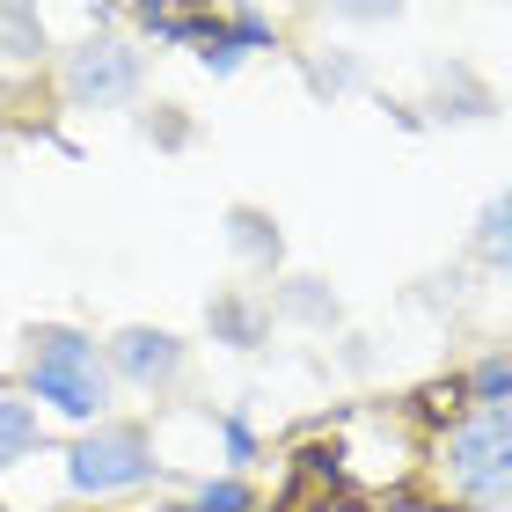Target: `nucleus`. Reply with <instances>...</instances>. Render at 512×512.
<instances>
[{
	"label": "nucleus",
	"mask_w": 512,
	"mask_h": 512,
	"mask_svg": "<svg viewBox=\"0 0 512 512\" xmlns=\"http://www.w3.org/2000/svg\"><path fill=\"white\" fill-rule=\"evenodd\" d=\"M213 322H220V330L235 337V344H249V337H256V308H249V300H220Z\"/></svg>",
	"instance_id": "9b49d317"
},
{
	"label": "nucleus",
	"mask_w": 512,
	"mask_h": 512,
	"mask_svg": "<svg viewBox=\"0 0 512 512\" xmlns=\"http://www.w3.org/2000/svg\"><path fill=\"white\" fill-rule=\"evenodd\" d=\"M469 388H476L491 410H505V403H512V359H483L476 374H469Z\"/></svg>",
	"instance_id": "9d476101"
},
{
	"label": "nucleus",
	"mask_w": 512,
	"mask_h": 512,
	"mask_svg": "<svg viewBox=\"0 0 512 512\" xmlns=\"http://www.w3.org/2000/svg\"><path fill=\"white\" fill-rule=\"evenodd\" d=\"M30 439H37V417L22 410V403H8V395H0V469H8V461H15L22 447H30Z\"/></svg>",
	"instance_id": "0eeeda50"
},
{
	"label": "nucleus",
	"mask_w": 512,
	"mask_h": 512,
	"mask_svg": "<svg viewBox=\"0 0 512 512\" xmlns=\"http://www.w3.org/2000/svg\"><path fill=\"white\" fill-rule=\"evenodd\" d=\"M37 352H30V388H37V403H52L66 417H96L103 410V359H96V344L74 337V330H37L30 337Z\"/></svg>",
	"instance_id": "f257e3e1"
},
{
	"label": "nucleus",
	"mask_w": 512,
	"mask_h": 512,
	"mask_svg": "<svg viewBox=\"0 0 512 512\" xmlns=\"http://www.w3.org/2000/svg\"><path fill=\"white\" fill-rule=\"evenodd\" d=\"M37 44H44V22L30 15V8H0V52H37Z\"/></svg>",
	"instance_id": "6e6552de"
},
{
	"label": "nucleus",
	"mask_w": 512,
	"mask_h": 512,
	"mask_svg": "<svg viewBox=\"0 0 512 512\" xmlns=\"http://www.w3.org/2000/svg\"><path fill=\"white\" fill-rule=\"evenodd\" d=\"M483 256H491L498 271H512V191L483 213Z\"/></svg>",
	"instance_id": "423d86ee"
},
{
	"label": "nucleus",
	"mask_w": 512,
	"mask_h": 512,
	"mask_svg": "<svg viewBox=\"0 0 512 512\" xmlns=\"http://www.w3.org/2000/svg\"><path fill=\"white\" fill-rule=\"evenodd\" d=\"M198 512H249V491H242V483H205Z\"/></svg>",
	"instance_id": "f8f14e48"
},
{
	"label": "nucleus",
	"mask_w": 512,
	"mask_h": 512,
	"mask_svg": "<svg viewBox=\"0 0 512 512\" xmlns=\"http://www.w3.org/2000/svg\"><path fill=\"white\" fill-rule=\"evenodd\" d=\"M191 30L213 44V52H205L213 66H235V52H227V37H220V22H191ZM235 37H242V44H264V22H256V15H235Z\"/></svg>",
	"instance_id": "1a4fd4ad"
},
{
	"label": "nucleus",
	"mask_w": 512,
	"mask_h": 512,
	"mask_svg": "<svg viewBox=\"0 0 512 512\" xmlns=\"http://www.w3.org/2000/svg\"><path fill=\"white\" fill-rule=\"evenodd\" d=\"M447 469H454L461 491L483 498V505L512 491V403L505 410H483V417H469V425L454 432Z\"/></svg>",
	"instance_id": "f03ea898"
},
{
	"label": "nucleus",
	"mask_w": 512,
	"mask_h": 512,
	"mask_svg": "<svg viewBox=\"0 0 512 512\" xmlns=\"http://www.w3.org/2000/svg\"><path fill=\"white\" fill-rule=\"evenodd\" d=\"M74 491H132V483H147L154 476V447H147V432L139 425H103V432H88L81 447H74Z\"/></svg>",
	"instance_id": "7ed1b4c3"
},
{
	"label": "nucleus",
	"mask_w": 512,
	"mask_h": 512,
	"mask_svg": "<svg viewBox=\"0 0 512 512\" xmlns=\"http://www.w3.org/2000/svg\"><path fill=\"white\" fill-rule=\"evenodd\" d=\"M118 366H125L139 388H169L183 374V344L169 330H125L118 337Z\"/></svg>",
	"instance_id": "39448f33"
},
{
	"label": "nucleus",
	"mask_w": 512,
	"mask_h": 512,
	"mask_svg": "<svg viewBox=\"0 0 512 512\" xmlns=\"http://www.w3.org/2000/svg\"><path fill=\"white\" fill-rule=\"evenodd\" d=\"M132 88H139V59L125 44H81L66 59V96L74 103H125Z\"/></svg>",
	"instance_id": "20e7f679"
}]
</instances>
